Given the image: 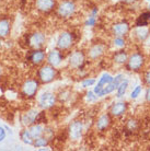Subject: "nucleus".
Wrapping results in <instances>:
<instances>
[{
  "label": "nucleus",
  "mask_w": 150,
  "mask_h": 151,
  "mask_svg": "<svg viewBox=\"0 0 150 151\" xmlns=\"http://www.w3.org/2000/svg\"><path fill=\"white\" fill-rule=\"evenodd\" d=\"M40 112L38 110H30L27 111L26 113H24L21 117V122H22L23 126H26V127H30L31 125H33L36 123V119H38V116Z\"/></svg>",
  "instance_id": "obj_15"
},
{
  "label": "nucleus",
  "mask_w": 150,
  "mask_h": 151,
  "mask_svg": "<svg viewBox=\"0 0 150 151\" xmlns=\"http://www.w3.org/2000/svg\"><path fill=\"white\" fill-rule=\"evenodd\" d=\"M148 10L150 11V2H149V4H148Z\"/></svg>",
  "instance_id": "obj_36"
},
{
  "label": "nucleus",
  "mask_w": 150,
  "mask_h": 151,
  "mask_svg": "<svg viewBox=\"0 0 150 151\" xmlns=\"http://www.w3.org/2000/svg\"><path fill=\"white\" fill-rule=\"evenodd\" d=\"M145 100L147 103H150V86H148V88L146 89L145 92Z\"/></svg>",
  "instance_id": "obj_34"
},
{
  "label": "nucleus",
  "mask_w": 150,
  "mask_h": 151,
  "mask_svg": "<svg viewBox=\"0 0 150 151\" xmlns=\"http://www.w3.org/2000/svg\"><path fill=\"white\" fill-rule=\"evenodd\" d=\"M46 58V54L44 50L42 49H34V50H31L30 55L27 57V59L32 63L33 65H41L43 61L45 60Z\"/></svg>",
  "instance_id": "obj_16"
},
{
  "label": "nucleus",
  "mask_w": 150,
  "mask_h": 151,
  "mask_svg": "<svg viewBox=\"0 0 150 151\" xmlns=\"http://www.w3.org/2000/svg\"><path fill=\"white\" fill-rule=\"evenodd\" d=\"M74 42H75V36L71 32H63L57 40V48L60 49L61 52L68 50L72 46Z\"/></svg>",
  "instance_id": "obj_5"
},
{
  "label": "nucleus",
  "mask_w": 150,
  "mask_h": 151,
  "mask_svg": "<svg viewBox=\"0 0 150 151\" xmlns=\"http://www.w3.org/2000/svg\"><path fill=\"white\" fill-rule=\"evenodd\" d=\"M150 23V11L144 12L136 20L135 27H148Z\"/></svg>",
  "instance_id": "obj_21"
},
{
  "label": "nucleus",
  "mask_w": 150,
  "mask_h": 151,
  "mask_svg": "<svg viewBox=\"0 0 150 151\" xmlns=\"http://www.w3.org/2000/svg\"><path fill=\"white\" fill-rule=\"evenodd\" d=\"M128 110V105L127 103L124 102V101H120V102L113 103L111 107H110V112L112 117H120L123 116L124 114H126Z\"/></svg>",
  "instance_id": "obj_10"
},
{
  "label": "nucleus",
  "mask_w": 150,
  "mask_h": 151,
  "mask_svg": "<svg viewBox=\"0 0 150 151\" xmlns=\"http://www.w3.org/2000/svg\"><path fill=\"white\" fill-rule=\"evenodd\" d=\"M145 63H146L145 55L143 53H140V52H136V53H133L129 55L125 67H126L128 71L138 72L144 68Z\"/></svg>",
  "instance_id": "obj_1"
},
{
  "label": "nucleus",
  "mask_w": 150,
  "mask_h": 151,
  "mask_svg": "<svg viewBox=\"0 0 150 151\" xmlns=\"http://www.w3.org/2000/svg\"><path fill=\"white\" fill-rule=\"evenodd\" d=\"M6 138V130L2 127H0V142Z\"/></svg>",
  "instance_id": "obj_35"
},
{
  "label": "nucleus",
  "mask_w": 150,
  "mask_h": 151,
  "mask_svg": "<svg viewBox=\"0 0 150 151\" xmlns=\"http://www.w3.org/2000/svg\"><path fill=\"white\" fill-rule=\"evenodd\" d=\"M57 71L55 67H53L52 65H44L41 68L38 69V80L43 83H50L52 81L56 79Z\"/></svg>",
  "instance_id": "obj_2"
},
{
  "label": "nucleus",
  "mask_w": 150,
  "mask_h": 151,
  "mask_svg": "<svg viewBox=\"0 0 150 151\" xmlns=\"http://www.w3.org/2000/svg\"><path fill=\"white\" fill-rule=\"evenodd\" d=\"M122 1H126V0H122Z\"/></svg>",
  "instance_id": "obj_39"
},
{
  "label": "nucleus",
  "mask_w": 150,
  "mask_h": 151,
  "mask_svg": "<svg viewBox=\"0 0 150 151\" xmlns=\"http://www.w3.org/2000/svg\"><path fill=\"white\" fill-rule=\"evenodd\" d=\"M48 140H49L48 138H46L45 136H41L38 137V138H36V139H34L33 146L36 148H43L48 145Z\"/></svg>",
  "instance_id": "obj_26"
},
{
  "label": "nucleus",
  "mask_w": 150,
  "mask_h": 151,
  "mask_svg": "<svg viewBox=\"0 0 150 151\" xmlns=\"http://www.w3.org/2000/svg\"><path fill=\"white\" fill-rule=\"evenodd\" d=\"M112 122V116L110 113H104L98 117V119L95 122V128L98 132H105L110 127Z\"/></svg>",
  "instance_id": "obj_13"
},
{
  "label": "nucleus",
  "mask_w": 150,
  "mask_h": 151,
  "mask_svg": "<svg viewBox=\"0 0 150 151\" xmlns=\"http://www.w3.org/2000/svg\"><path fill=\"white\" fill-rule=\"evenodd\" d=\"M46 60L49 65H52L53 67H58L64 60V55L61 54L60 49H53L46 56Z\"/></svg>",
  "instance_id": "obj_12"
},
{
  "label": "nucleus",
  "mask_w": 150,
  "mask_h": 151,
  "mask_svg": "<svg viewBox=\"0 0 150 151\" xmlns=\"http://www.w3.org/2000/svg\"><path fill=\"white\" fill-rule=\"evenodd\" d=\"M10 30H11V24L7 19L0 20V38L7 37L10 34Z\"/></svg>",
  "instance_id": "obj_22"
},
{
  "label": "nucleus",
  "mask_w": 150,
  "mask_h": 151,
  "mask_svg": "<svg viewBox=\"0 0 150 151\" xmlns=\"http://www.w3.org/2000/svg\"><path fill=\"white\" fill-rule=\"evenodd\" d=\"M20 138L22 139V141L26 145H30V146H33L34 144V139L29 129H23L21 134H20Z\"/></svg>",
  "instance_id": "obj_25"
},
{
  "label": "nucleus",
  "mask_w": 150,
  "mask_h": 151,
  "mask_svg": "<svg viewBox=\"0 0 150 151\" xmlns=\"http://www.w3.org/2000/svg\"><path fill=\"white\" fill-rule=\"evenodd\" d=\"M146 1H148V2H150V0H146Z\"/></svg>",
  "instance_id": "obj_37"
},
{
  "label": "nucleus",
  "mask_w": 150,
  "mask_h": 151,
  "mask_svg": "<svg viewBox=\"0 0 150 151\" xmlns=\"http://www.w3.org/2000/svg\"><path fill=\"white\" fill-rule=\"evenodd\" d=\"M128 87H129V81L127 79H124L116 89V98H123L126 94V92H127Z\"/></svg>",
  "instance_id": "obj_24"
},
{
  "label": "nucleus",
  "mask_w": 150,
  "mask_h": 151,
  "mask_svg": "<svg viewBox=\"0 0 150 151\" xmlns=\"http://www.w3.org/2000/svg\"><path fill=\"white\" fill-rule=\"evenodd\" d=\"M83 134V124L81 121H74L68 127V135L72 140H79Z\"/></svg>",
  "instance_id": "obj_9"
},
{
  "label": "nucleus",
  "mask_w": 150,
  "mask_h": 151,
  "mask_svg": "<svg viewBox=\"0 0 150 151\" xmlns=\"http://www.w3.org/2000/svg\"><path fill=\"white\" fill-rule=\"evenodd\" d=\"M97 83V80L93 79V78H86V79L82 80V82H81V86L82 88H89V87H92Z\"/></svg>",
  "instance_id": "obj_29"
},
{
  "label": "nucleus",
  "mask_w": 150,
  "mask_h": 151,
  "mask_svg": "<svg viewBox=\"0 0 150 151\" xmlns=\"http://www.w3.org/2000/svg\"><path fill=\"white\" fill-rule=\"evenodd\" d=\"M129 31H131V27L126 21H120V22L114 23L112 27V32L115 36L125 37L129 33Z\"/></svg>",
  "instance_id": "obj_11"
},
{
  "label": "nucleus",
  "mask_w": 150,
  "mask_h": 151,
  "mask_svg": "<svg viewBox=\"0 0 150 151\" xmlns=\"http://www.w3.org/2000/svg\"><path fill=\"white\" fill-rule=\"evenodd\" d=\"M40 82L36 79H29L26 80L24 84L22 86V94L26 99H33L35 94L38 93Z\"/></svg>",
  "instance_id": "obj_6"
},
{
  "label": "nucleus",
  "mask_w": 150,
  "mask_h": 151,
  "mask_svg": "<svg viewBox=\"0 0 150 151\" xmlns=\"http://www.w3.org/2000/svg\"><path fill=\"white\" fill-rule=\"evenodd\" d=\"M141 90H143V87H141V86H136L135 89L131 91V98L133 99V100H136V99L138 98L139 95L141 94Z\"/></svg>",
  "instance_id": "obj_31"
},
{
  "label": "nucleus",
  "mask_w": 150,
  "mask_h": 151,
  "mask_svg": "<svg viewBox=\"0 0 150 151\" xmlns=\"http://www.w3.org/2000/svg\"><path fill=\"white\" fill-rule=\"evenodd\" d=\"M113 44H114V46L118 47V48H124L126 46V41L122 36H115L114 40H113Z\"/></svg>",
  "instance_id": "obj_27"
},
{
  "label": "nucleus",
  "mask_w": 150,
  "mask_h": 151,
  "mask_svg": "<svg viewBox=\"0 0 150 151\" xmlns=\"http://www.w3.org/2000/svg\"><path fill=\"white\" fill-rule=\"evenodd\" d=\"M29 130H30L31 135L33 137V139H36L38 137L43 136V134H44V127H43L41 124H38V123L31 125Z\"/></svg>",
  "instance_id": "obj_23"
},
{
  "label": "nucleus",
  "mask_w": 150,
  "mask_h": 151,
  "mask_svg": "<svg viewBox=\"0 0 150 151\" xmlns=\"http://www.w3.org/2000/svg\"><path fill=\"white\" fill-rule=\"evenodd\" d=\"M144 84L145 86H150V68L149 69H147L146 72L144 73Z\"/></svg>",
  "instance_id": "obj_32"
},
{
  "label": "nucleus",
  "mask_w": 150,
  "mask_h": 151,
  "mask_svg": "<svg viewBox=\"0 0 150 151\" xmlns=\"http://www.w3.org/2000/svg\"><path fill=\"white\" fill-rule=\"evenodd\" d=\"M55 7H56V0H36L35 1V8L43 13L50 12Z\"/></svg>",
  "instance_id": "obj_14"
},
{
  "label": "nucleus",
  "mask_w": 150,
  "mask_h": 151,
  "mask_svg": "<svg viewBox=\"0 0 150 151\" xmlns=\"http://www.w3.org/2000/svg\"><path fill=\"white\" fill-rule=\"evenodd\" d=\"M76 11V4L71 0H65L57 8V13L60 18L68 19L71 15H74Z\"/></svg>",
  "instance_id": "obj_3"
},
{
  "label": "nucleus",
  "mask_w": 150,
  "mask_h": 151,
  "mask_svg": "<svg viewBox=\"0 0 150 151\" xmlns=\"http://www.w3.org/2000/svg\"><path fill=\"white\" fill-rule=\"evenodd\" d=\"M46 36L42 32H34L32 34H29L26 37V44L34 49H40L45 44Z\"/></svg>",
  "instance_id": "obj_4"
},
{
  "label": "nucleus",
  "mask_w": 150,
  "mask_h": 151,
  "mask_svg": "<svg viewBox=\"0 0 150 151\" xmlns=\"http://www.w3.org/2000/svg\"><path fill=\"white\" fill-rule=\"evenodd\" d=\"M113 79H114V77H113L112 75H110V73H107V72L103 73V75L101 76V78L99 79V81L97 82L95 87H94V90H93L94 93L98 94L99 92H100V90H102L106 84L113 82Z\"/></svg>",
  "instance_id": "obj_19"
},
{
  "label": "nucleus",
  "mask_w": 150,
  "mask_h": 151,
  "mask_svg": "<svg viewBox=\"0 0 150 151\" xmlns=\"http://www.w3.org/2000/svg\"><path fill=\"white\" fill-rule=\"evenodd\" d=\"M105 53V46L103 44H94L90 47L89 52H88V56L90 59L92 60H95L100 58L101 56H103V54Z\"/></svg>",
  "instance_id": "obj_18"
},
{
  "label": "nucleus",
  "mask_w": 150,
  "mask_h": 151,
  "mask_svg": "<svg viewBox=\"0 0 150 151\" xmlns=\"http://www.w3.org/2000/svg\"><path fill=\"white\" fill-rule=\"evenodd\" d=\"M55 104H56V95L53 92H44L40 96L38 105L43 110H49L53 106H55Z\"/></svg>",
  "instance_id": "obj_8"
},
{
  "label": "nucleus",
  "mask_w": 150,
  "mask_h": 151,
  "mask_svg": "<svg viewBox=\"0 0 150 151\" xmlns=\"http://www.w3.org/2000/svg\"><path fill=\"white\" fill-rule=\"evenodd\" d=\"M95 22H97L95 17H92V15H90V17H89V19L86 21V25H87V27H93V25H95Z\"/></svg>",
  "instance_id": "obj_33"
},
{
  "label": "nucleus",
  "mask_w": 150,
  "mask_h": 151,
  "mask_svg": "<svg viewBox=\"0 0 150 151\" xmlns=\"http://www.w3.org/2000/svg\"><path fill=\"white\" fill-rule=\"evenodd\" d=\"M134 36L139 42H145L150 36V31L147 27H136L134 30Z\"/></svg>",
  "instance_id": "obj_20"
},
{
  "label": "nucleus",
  "mask_w": 150,
  "mask_h": 151,
  "mask_svg": "<svg viewBox=\"0 0 150 151\" xmlns=\"http://www.w3.org/2000/svg\"><path fill=\"white\" fill-rule=\"evenodd\" d=\"M128 57H129V54L127 53V50L120 48L118 50H116L115 53L113 54L112 60L116 65H118V66H123V65H126V63L128 60Z\"/></svg>",
  "instance_id": "obj_17"
},
{
  "label": "nucleus",
  "mask_w": 150,
  "mask_h": 151,
  "mask_svg": "<svg viewBox=\"0 0 150 151\" xmlns=\"http://www.w3.org/2000/svg\"><path fill=\"white\" fill-rule=\"evenodd\" d=\"M98 95L94 93V91H89V92H87V94H86V99H87V101L89 103H93L95 102L97 100H98Z\"/></svg>",
  "instance_id": "obj_30"
},
{
  "label": "nucleus",
  "mask_w": 150,
  "mask_h": 151,
  "mask_svg": "<svg viewBox=\"0 0 150 151\" xmlns=\"http://www.w3.org/2000/svg\"><path fill=\"white\" fill-rule=\"evenodd\" d=\"M148 40H149V42H150V36H149V37H148Z\"/></svg>",
  "instance_id": "obj_38"
},
{
  "label": "nucleus",
  "mask_w": 150,
  "mask_h": 151,
  "mask_svg": "<svg viewBox=\"0 0 150 151\" xmlns=\"http://www.w3.org/2000/svg\"><path fill=\"white\" fill-rule=\"evenodd\" d=\"M86 61V55L82 50H76L68 57V64L72 69H79Z\"/></svg>",
  "instance_id": "obj_7"
},
{
  "label": "nucleus",
  "mask_w": 150,
  "mask_h": 151,
  "mask_svg": "<svg viewBox=\"0 0 150 151\" xmlns=\"http://www.w3.org/2000/svg\"><path fill=\"white\" fill-rule=\"evenodd\" d=\"M137 128H138V122L136 121V119H134V118L128 119L127 123H126V129L129 130V132H134Z\"/></svg>",
  "instance_id": "obj_28"
}]
</instances>
